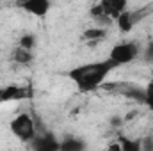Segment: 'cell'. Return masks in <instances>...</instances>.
<instances>
[{
  "label": "cell",
  "instance_id": "cell-8",
  "mask_svg": "<svg viewBox=\"0 0 153 151\" xmlns=\"http://www.w3.org/2000/svg\"><path fill=\"white\" fill-rule=\"evenodd\" d=\"M116 25H117V29L121 30V32H125V34H128L134 27H135V21H134V14H132V11L130 9H126V11H123L117 18H116L114 21Z\"/></svg>",
  "mask_w": 153,
  "mask_h": 151
},
{
  "label": "cell",
  "instance_id": "cell-11",
  "mask_svg": "<svg viewBox=\"0 0 153 151\" xmlns=\"http://www.w3.org/2000/svg\"><path fill=\"white\" fill-rule=\"evenodd\" d=\"M111 150H119V151H141L143 150V144L139 141H132V139H126L123 137L117 144H112L109 146Z\"/></svg>",
  "mask_w": 153,
  "mask_h": 151
},
{
  "label": "cell",
  "instance_id": "cell-4",
  "mask_svg": "<svg viewBox=\"0 0 153 151\" xmlns=\"http://www.w3.org/2000/svg\"><path fill=\"white\" fill-rule=\"evenodd\" d=\"M128 0H98V4L91 9L93 18L100 21H116V18L126 11Z\"/></svg>",
  "mask_w": 153,
  "mask_h": 151
},
{
  "label": "cell",
  "instance_id": "cell-9",
  "mask_svg": "<svg viewBox=\"0 0 153 151\" xmlns=\"http://www.w3.org/2000/svg\"><path fill=\"white\" fill-rule=\"evenodd\" d=\"M25 96H29L27 94V91L25 89H22V87H5V89H0V103H4V101H13V100H22V98H25Z\"/></svg>",
  "mask_w": 153,
  "mask_h": 151
},
{
  "label": "cell",
  "instance_id": "cell-2",
  "mask_svg": "<svg viewBox=\"0 0 153 151\" xmlns=\"http://www.w3.org/2000/svg\"><path fill=\"white\" fill-rule=\"evenodd\" d=\"M141 53H143V50H141L139 43H135V41H121V43H116L111 48L107 59L114 64V68L117 70L121 66H126V64L134 62Z\"/></svg>",
  "mask_w": 153,
  "mask_h": 151
},
{
  "label": "cell",
  "instance_id": "cell-16",
  "mask_svg": "<svg viewBox=\"0 0 153 151\" xmlns=\"http://www.w3.org/2000/svg\"><path fill=\"white\" fill-rule=\"evenodd\" d=\"M143 57H144L146 62L153 64V41H150V43L146 44V48L143 50Z\"/></svg>",
  "mask_w": 153,
  "mask_h": 151
},
{
  "label": "cell",
  "instance_id": "cell-10",
  "mask_svg": "<svg viewBox=\"0 0 153 151\" xmlns=\"http://www.w3.org/2000/svg\"><path fill=\"white\" fill-rule=\"evenodd\" d=\"M59 150L61 151H82V150H85V142L76 139V137H66L64 141L59 142Z\"/></svg>",
  "mask_w": 153,
  "mask_h": 151
},
{
  "label": "cell",
  "instance_id": "cell-5",
  "mask_svg": "<svg viewBox=\"0 0 153 151\" xmlns=\"http://www.w3.org/2000/svg\"><path fill=\"white\" fill-rule=\"evenodd\" d=\"M16 5L27 14H32L36 18H45L50 13L52 2L50 0H16Z\"/></svg>",
  "mask_w": 153,
  "mask_h": 151
},
{
  "label": "cell",
  "instance_id": "cell-14",
  "mask_svg": "<svg viewBox=\"0 0 153 151\" xmlns=\"http://www.w3.org/2000/svg\"><path fill=\"white\" fill-rule=\"evenodd\" d=\"M143 105L148 107V110L153 112V78L148 82V85L144 87V100H143Z\"/></svg>",
  "mask_w": 153,
  "mask_h": 151
},
{
  "label": "cell",
  "instance_id": "cell-15",
  "mask_svg": "<svg viewBox=\"0 0 153 151\" xmlns=\"http://www.w3.org/2000/svg\"><path fill=\"white\" fill-rule=\"evenodd\" d=\"M20 46L29 48V50H34V46H36V36L34 34H25L23 38L20 39Z\"/></svg>",
  "mask_w": 153,
  "mask_h": 151
},
{
  "label": "cell",
  "instance_id": "cell-3",
  "mask_svg": "<svg viewBox=\"0 0 153 151\" xmlns=\"http://www.w3.org/2000/svg\"><path fill=\"white\" fill-rule=\"evenodd\" d=\"M9 130H11V133L18 141H22L25 144H29L38 135L36 121H34V117L29 112H22V114H18V115H14L11 119V123H9Z\"/></svg>",
  "mask_w": 153,
  "mask_h": 151
},
{
  "label": "cell",
  "instance_id": "cell-13",
  "mask_svg": "<svg viewBox=\"0 0 153 151\" xmlns=\"http://www.w3.org/2000/svg\"><path fill=\"white\" fill-rule=\"evenodd\" d=\"M105 36H107L105 29H96V27L84 32V39L85 41H100V39H103Z\"/></svg>",
  "mask_w": 153,
  "mask_h": 151
},
{
  "label": "cell",
  "instance_id": "cell-7",
  "mask_svg": "<svg viewBox=\"0 0 153 151\" xmlns=\"http://www.w3.org/2000/svg\"><path fill=\"white\" fill-rule=\"evenodd\" d=\"M11 59H13V62H16L20 66H27L34 61V52L29 48H23V46H16L11 52Z\"/></svg>",
  "mask_w": 153,
  "mask_h": 151
},
{
  "label": "cell",
  "instance_id": "cell-6",
  "mask_svg": "<svg viewBox=\"0 0 153 151\" xmlns=\"http://www.w3.org/2000/svg\"><path fill=\"white\" fill-rule=\"evenodd\" d=\"M29 146L36 151H57L59 150V141H55V137H52V135H39L38 133L29 142Z\"/></svg>",
  "mask_w": 153,
  "mask_h": 151
},
{
  "label": "cell",
  "instance_id": "cell-12",
  "mask_svg": "<svg viewBox=\"0 0 153 151\" xmlns=\"http://www.w3.org/2000/svg\"><path fill=\"white\" fill-rule=\"evenodd\" d=\"M153 13V4H148V5H143V7H139V9H134L132 11V14H134V21H135V25L139 23V21H143L148 14H152Z\"/></svg>",
  "mask_w": 153,
  "mask_h": 151
},
{
  "label": "cell",
  "instance_id": "cell-1",
  "mask_svg": "<svg viewBox=\"0 0 153 151\" xmlns=\"http://www.w3.org/2000/svg\"><path fill=\"white\" fill-rule=\"evenodd\" d=\"M114 64L105 59V61H94V62H85L78 64L68 71V78L73 82L78 93H93L98 87L103 85V82L109 78V75L114 71Z\"/></svg>",
  "mask_w": 153,
  "mask_h": 151
}]
</instances>
